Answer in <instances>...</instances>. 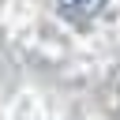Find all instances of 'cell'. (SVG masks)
<instances>
[{
    "label": "cell",
    "instance_id": "6da1fadb",
    "mask_svg": "<svg viewBox=\"0 0 120 120\" xmlns=\"http://www.w3.org/2000/svg\"><path fill=\"white\" fill-rule=\"evenodd\" d=\"M101 4H105V0H60V11H64L68 19H75V22H86Z\"/></svg>",
    "mask_w": 120,
    "mask_h": 120
}]
</instances>
